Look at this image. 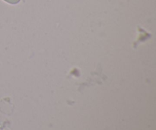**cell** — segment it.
<instances>
[{
	"label": "cell",
	"mask_w": 156,
	"mask_h": 130,
	"mask_svg": "<svg viewBox=\"0 0 156 130\" xmlns=\"http://www.w3.org/2000/svg\"><path fill=\"white\" fill-rule=\"evenodd\" d=\"M4 1L6 2L9 3V4L16 5V4H18V3L21 0H4Z\"/></svg>",
	"instance_id": "obj_1"
}]
</instances>
